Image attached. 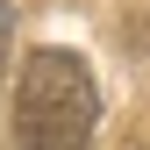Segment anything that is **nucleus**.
I'll list each match as a JSON object with an SVG mask.
<instances>
[{
    "label": "nucleus",
    "mask_w": 150,
    "mask_h": 150,
    "mask_svg": "<svg viewBox=\"0 0 150 150\" xmlns=\"http://www.w3.org/2000/svg\"><path fill=\"white\" fill-rule=\"evenodd\" d=\"M100 122V86L93 64L71 50H29L14 79V150H86Z\"/></svg>",
    "instance_id": "f257e3e1"
},
{
    "label": "nucleus",
    "mask_w": 150,
    "mask_h": 150,
    "mask_svg": "<svg viewBox=\"0 0 150 150\" xmlns=\"http://www.w3.org/2000/svg\"><path fill=\"white\" fill-rule=\"evenodd\" d=\"M7 36H14V7L0 0V79H7Z\"/></svg>",
    "instance_id": "f03ea898"
}]
</instances>
